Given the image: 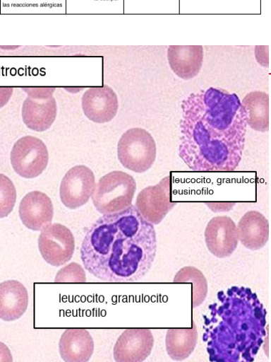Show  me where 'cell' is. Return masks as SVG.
Listing matches in <instances>:
<instances>
[{
  "label": "cell",
  "instance_id": "ba28073f",
  "mask_svg": "<svg viewBox=\"0 0 271 362\" xmlns=\"http://www.w3.org/2000/svg\"><path fill=\"white\" fill-rule=\"evenodd\" d=\"M171 174L138 194L135 206L142 217L152 225L159 224L176 204L171 200Z\"/></svg>",
  "mask_w": 271,
  "mask_h": 362
},
{
  "label": "cell",
  "instance_id": "e0dca14e",
  "mask_svg": "<svg viewBox=\"0 0 271 362\" xmlns=\"http://www.w3.org/2000/svg\"><path fill=\"white\" fill-rule=\"evenodd\" d=\"M28 293L17 280L0 283V319L11 322L21 317L28 306Z\"/></svg>",
  "mask_w": 271,
  "mask_h": 362
},
{
  "label": "cell",
  "instance_id": "4fadbf2b",
  "mask_svg": "<svg viewBox=\"0 0 271 362\" xmlns=\"http://www.w3.org/2000/svg\"><path fill=\"white\" fill-rule=\"evenodd\" d=\"M81 105L85 116L99 124L113 119L119 108L117 95L107 85L91 87L85 90Z\"/></svg>",
  "mask_w": 271,
  "mask_h": 362
},
{
  "label": "cell",
  "instance_id": "ac0fdd59",
  "mask_svg": "<svg viewBox=\"0 0 271 362\" xmlns=\"http://www.w3.org/2000/svg\"><path fill=\"white\" fill-rule=\"evenodd\" d=\"M168 61L172 71L179 78L188 80L196 76L203 64L201 47H170Z\"/></svg>",
  "mask_w": 271,
  "mask_h": 362
},
{
  "label": "cell",
  "instance_id": "9a60e30c",
  "mask_svg": "<svg viewBox=\"0 0 271 362\" xmlns=\"http://www.w3.org/2000/svg\"><path fill=\"white\" fill-rule=\"evenodd\" d=\"M94 341L85 329L69 328L64 330L59 342V351L66 362H87L94 351Z\"/></svg>",
  "mask_w": 271,
  "mask_h": 362
},
{
  "label": "cell",
  "instance_id": "44dd1931",
  "mask_svg": "<svg viewBox=\"0 0 271 362\" xmlns=\"http://www.w3.org/2000/svg\"><path fill=\"white\" fill-rule=\"evenodd\" d=\"M16 189L9 177L0 173V218L13 211L16 202Z\"/></svg>",
  "mask_w": 271,
  "mask_h": 362
},
{
  "label": "cell",
  "instance_id": "30bf717a",
  "mask_svg": "<svg viewBox=\"0 0 271 362\" xmlns=\"http://www.w3.org/2000/svg\"><path fill=\"white\" fill-rule=\"evenodd\" d=\"M95 186L93 172L83 165L69 169L63 177L59 196L62 204L70 209L85 204L92 196Z\"/></svg>",
  "mask_w": 271,
  "mask_h": 362
},
{
  "label": "cell",
  "instance_id": "ffe728a7",
  "mask_svg": "<svg viewBox=\"0 0 271 362\" xmlns=\"http://www.w3.org/2000/svg\"><path fill=\"white\" fill-rule=\"evenodd\" d=\"M198 341L195 323L191 328L169 329L165 338L166 351L174 361L187 358L193 351Z\"/></svg>",
  "mask_w": 271,
  "mask_h": 362
},
{
  "label": "cell",
  "instance_id": "7c38bea8",
  "mask_svg": "<svg viewBox=\"0 0 271 362\" xmlns=\"http://www.w3.org/2000/svg\"><path fill=\"white\" fill-rule=\"evenodd\" d=\"M204 235L208 250L219 258L229 257L238 245L236 225L227 216H217L210 219Z\"/></svg>",
  "mask_w": 271,
  "mask_h": 362
},
{
  "label": "cell",
  "instance_id": "6da1fadb",
  "mask_svg": "<svg viewBox=\"0 0 271 362\" xmlns=\"http://www.w3.org/2000/svg\"><path fill=\"white\" fill-rule=\"evenodd\" d=\"M179 156L196 172H232L245 146L246 112L239 96L210 87L181 103Z\"/></svg>",
  "mask_w": 271,
  "mask_h": 362
},
{
  "label": "cell",
  "instance_id": "3957f363",
  "mask_svg": "<svg viewBox=\"0 0 271 362\" xmlns=\"http://www.w3.org/2000/svg\"><path fill=\"white\" fill-rule=\"evenodd\" d=\"M221 305H211V313L220 317L213 327L205 328L203 340L207 341L210 360L213 361H252L267 335L266 310L249 288L233 286L225 293L218 292Z\"/></svg>",
  "mask_w": 271,
  "mask_h": 362
},
{
  "label": "cell",
  "instance_id": "7a4b0ae2",
  "mask_svg": "<svg viewBox=\"0 0 271 362\" xmlns=\"http://www.w3.org/2000/svg\"><path fill=\"white\" fill-rule=\"evenodd\" d=\"M154 225L135 205L103 214L87 230L80 247L85 269L105 282H135L143 279L157 252Z\"/></svg>",
  "mask_w": 271,
  "mask_h": 362
},
{
  "label": "cell",
  "instance_id": "8992f818",
  "mask_svg": "<svg viewBox=\"0 0 271 362\" xmlns=\"http://www.w3.org/2000/svg\"><path fill=\"white\" fill-rule=\"evenodd\" d=\"M28 94L22 105V119L28 128L44 132L54 123L57 113L53 97L55 87H23Z\"/></svg>",
  "mask_w": 271,
  "mask_h": 362
},
{
  "label": "cell",
  "instance_id": "cb8c5ba5",
  "mask_svg": "<svg viewBox=\"0 0 271 362\" xmlns=\"http://www.w3.org/2000/svg\"><path fill=\"white\" fill-rule=\"evenodd\" d=\"M13 357L8 347L0 341V362H12Z\"/></svg>",
  "mask_w": 271,
  "mask_h": 362
},
{
  "label": "cell",
  "instance_id": "5bb4252c",
  "mask_svg": "<svg viewBox=\"0 0 271 362\" xmlns=\"http://www.w3.org/2000/svg\"><path fill=\"white\" fill-rule=\"evenodd\" d=\"M18 214L26 228L42 231L51 224L54 207L51 199L46 194L35 190L27 193L20 200Z\"/></svg>",
  "mask_w": 271,
  "mask_h": 362
},
{
  "label": "cell",
  "instance_id": "8fae6325",
  "mask_svg": "<svg viewBox=\"0 0 271 362\" xmlns=\"http://www.w3.org/2000/svg\"><path fill=\"white\" fill-rule=\"evenodd\" d=\"M154 338L147 328L125 329L117 339L113 356L116 362H141L151 354Z\"/></svg>",
  "mask_w": 271,
  "mask_h": 362
},
{
  "label": "cell",
  "instance_id": "52a82bcc",
  "mask_svg": "<svg viewBox=\"0 0 271 362\" xmlns=\"http://www.w3.org/2000/svg\"><path fill=\"white\" fill-rule=\"evenodd\" d=\"M10 160L13 170L18 175L25 179L35 178L47 166L48 150L40 139L24 136L14 143Z\"/></svg>",
  "mask_w": 271,
  "mask_h": 362
},
{
  "label": "cell",
  "instance_id": "d6986e66",
  "mask_svg": "<svg viewBox=\"0 0 271 362\" xmlns=\"http://www.w3.org/2000/svg\"><path fill=\"white\" fill-rule=\"evenodd\" d=\"M246 112V124L252 129L265 132L269 130V95L254 90L241 101Z\"/></svg>",
  "mask_w": 271,
  "mask_h": 362
},
{
  "label": "cell",
  "instance_id": "7402d4cb",
  "mask_svg": "<svg viewBox=\"0 0 271 362\" xmlns=\"http://www.w3.org/2000/svg\"><path fill=\"white\" fill-rule=\"evenodd\" d=\"M85 273L83 268L76 262H71L61 268L56 275V282H85Z\"/></svg>",
  "mask_w": 271,
  "mask_h": 362
},
{
  "label": "cell",
  "instance_id": "277c9868",
  "mask_svg": "<svg viewBox=\"0 0 271 362\" xmlns=\"http://www.w3.org/2000/svg\"><path fill=\"white\" fill-rule=\"evenodd\" d=\"M136 189L133 177L121 170H114L102 176L91 196L97 211L102 214L121 211L132 204Z\"/></svg>",
  "mask_w": 271,
  "mask_h": 362
},
{
  "label": "cell",
  "instance_id": "2e32d148",
  "mask_svg": "<svg viewBox=\"0 0 271 362\" xmlns=\"http://www.w3.org/2000/svg\"><path fill=\"white\" fill-rule=\"evenodd\" d=\"M238 238L247 249L258 250L263 247L269 239V222L258 211H247L239 220Z\"/></svg>",
  "mask_w": 271,
  "mask_h": 362
},
{
  "label": "cell",
  "instance_id": "603a6c76",
  "mask_svg": "<svg viewBox=\"0 0 271 362\" xmlns=\"http://www.w3.org/2000/svg\"><path fill=\"white\" fill-rule=\"evenodd\" d=\"M13 90V87L0 86V108L8 102L12 95Z\"/></svg>",
  "mask_w": 271,
  "mask_h": 362
},
{
  "label": "cell",
  "instance_id": "9c48e42d",
  "mask_svg": "<svg viewBox=\"0 0 271 362\" xmlns=\"http://www.w3.org/2000/svg\"><path fill=\"white\" fill-rule=\"evenodd\" d=\"M38 248L46 262L54 267H60L72 258L75 239L66 226L53 223L42 230L38 238Z\"/></svg>",
  "mask_w": 271,
  "mask_h": 362
},
{
  "label": "cell",
  "instance_id": "5b68a950",
  "mask_svg": "<svg viewBox=\"0 0 271 362\" xmlns=\"http://www.w3.org/2000/svg\"><path fill=\"white\" fill-rule=\"evenodd\" d=\"M157 155L155 141L145 129L133 127L127 129L117 144V156L126 169L137 173L148 170Z\"/></svg>",
  "mask_w": 271,
  "mask_h": 362
},
{
  "label": "cell",
  "instance_id": "d4e9b609",
  "mask_svg": "<svg viewBox=\"0 0 271 362\" xmlns=\"http://www.w3.org/2000/svg\"><path fill=\"white\" fill-rule=\"evenodd\" d=\"M50 47H59L60 46H49Z\"/></svg>",
  "mask_w": 271,
  "mask_h": 362
}]
</instances>
